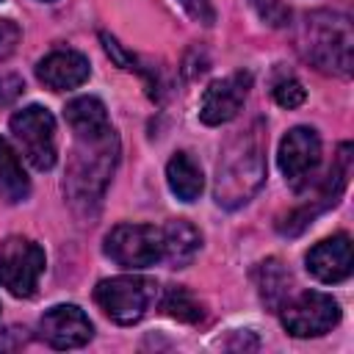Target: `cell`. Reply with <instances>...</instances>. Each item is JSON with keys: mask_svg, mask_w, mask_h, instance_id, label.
I'll return each instance as SVG.
<instances>
[{"mask_svg": "<svg viewBox=\"0 0 354 354\" xmlns=\"http://www.w3.org/2000/svg\"><path fill=\"white\" fill-rule=\"evenodd\" d=\"M75 133V147L69 155L66 166V196L75 205V210H91L100 205L116 160H119V138L111 124L97 127V130H72Z\"/></svg>", "mask_w": 354, "mask_h": 354, "instance_id": "1", "label": "cell"}, {"mask_svg": "<svg viewBox=\"0 0 354 354\" xmlns=\"http://www.w3.org/2000/svg\"><path fill=\"white\" fill-rule=\"evenodd\" d=\"M266 130L252 124L246 133L235 136L216 166V188L213 196L221 207L235 210L246 205L266 180Z\"/></svg>", "mask_w": 354, "mask_h": 354, "instance_id": "2", "label": "cell"}, {"mask_svg": "<svg viewBox=\"0 0 354 354\" xmlns=\"http://www.w3.org/2000/svg\"><path fill=\"white\" fill-rule=\"evenodd\" d=\"M299 47L304 58L321 72L346 77L351 72V50H354L351 19L337 11L307 14L299 30Z\"/></svg>", "mask_w": 354, "mask_h": 354, "instance_id": "3", "label": "cell"}, {"mask_svg": "<svg viewBox=\"0 0 354 354\" xmlns=\"http://www.w3.org/2000/svg\"><path fill=\"white\" fill-rule=\"evenodd\" d=\"M94 301L111 321L136 324L160 301V288L149 277L122 274V277L100 279L94 288Z\"/></svg>", "mask_w": 354, "mask_h": 354, "instance_id": "4", "label": "cell"}, {"mask_svg": "<svg viewBox=\"0 0 354 354\" xmlns=\"http://www.w3.org/2000/svg\"><path fill=\"white\" fill-rule=\"evenodd\" d=\"M44 274V249L22 235H11L0 243V285L17 296L30 299Z\"/></svg>", "mask_w": 354, "mask_h": 354, "instance_id": "5", "label": "cell"}, {"mask_svg": "<svg viewBox=\"0 0 354 354\" xmlns=\"http://www.w3.org/2000/svg\"><path fill=\"white\" fill-rule=\"evenodd\" d=\"M11 133L25 155V160L39 169L47 171L55 166V119L47 108L41 105H28L19 113L11 116Z\"/></svg>", "mask_w": 354, "mask_h": 354, "instance_id": "6", "label": "cell"}, {"mask_svg": "<svg viewBox=\"0 0 354 354\" xmlns=\"http://www.w3.org/2000/svg\"><path fill=\"white\" fill-rule=\"evenodd\" d=\"M105 254L122 268H147L163 260V232L152 224H116L105 235Z\"/></svg>", "mask_w": 354, "mask_h": 354, "instance_id": "7", "label": "cell"}, {"mask_svg": "<svg viewBox=\"0 0 354 354\" xmlns=\"http://www.w3.org/2000/svg\"><path fill=\"white\" fill-rule=\"evenodd\" d=\"M282 310V326L293 337H318L332 332L340 321V307L329 293L321 290H304L293 299H285Z\"/></svg>", "mask_w": 354, "mask_h": 354, "instance_id": "8", "label": "cell"}, {"mask_svg": "<svg viewBox=\"0 0 354 354\" xmlns=\"http://www.w3.org/2000/svg\"><path fill=\"white\" fill-rule=\"evenodd\" d=\"M279 169L290 188H304L321 163V138L313 127H293L279 141Z\"/></svg>", "mask_w": 354, "mask_h": 354, "instance_id": "9", "label": "cell"}, {"mask_svg": "<svg viewBox=\"0 0 354 354\" xmlns=\"http://www.w3.org/2000/svg\"><path fill=\"white\" fill-rule=\"evenodd\" d=\"M39 335L53 348H80L91 340L94 326L88 315L75 304H55L39 321Z\"/></svg>", "mask_w": 354, "mask_h": 354, "instance_id": "10", "label": "cell"}, {"mask_svg": "<svg viewBox=\"0 0 354 354\" xmlns=\"http://www.w3.org/2000/svg\"><path fill=\"white\" fill-rule=\"evenodd\" d=\"M252 86V75L249 72H235L230 77L213 80L205 94H202V105H199V119L205 124H224L230 119L238 116L246 94Z\"/></svg>", "mask_w": 354, "mask_h": 354, "instance_id": "11", "label": "cell"}, {"mask_svg": "<svg viewBox=\"0 0 354 354\" xmlns=\"http://www.w3.org/2000/svg\"><path fill=\"white\" fill-rule=\"evenodd\" d=\"M307 271L318 279V282H326V285H335V282H343L351 268H354V252H351V238L346 232L340 235H332L321 243H315L307 257Z\"/></svg>", "mask_w": 354, "mask_h": 354, "instance_id": "12", "label": "cell"}, {"mask_svg": "<svg viewBox=\"0 0 354 354\" xmlns=\"http://www.w3.org/2000/svg\"><path fill=\"white\" fill-rule=\"evenodd\" d=\"M88 58L77 50H53L36 64V77L53 91H69L88 80Z\"/></svg>", "mask_w": 354, "mask_h": 354, "instance_id": "13", "label": "cell"}, {"mask_svg": "<svg viewBox=\"0 0 354 354\" xmlns=\"http://www.w3.org/2000/svg\"><path fill=\"white\" fill-rule=\"evenodd\" d=\"M160 232H163V260L171 268H185L202 246L199 230L185 218H174Z\"/></svg>", "mask_w": 354, "mask_h": 354, "instance_id": "14", "label": "cell"}, {"mask_svg": "<svg viewBox=\"0 0 354 354\" xmlns=\"http://www.w3.org/2000/svg\"><path fill=\"white\" fill-rule=\"evenodd\" d=\"M166 180H169L171 194L177 199H183V202L199 199L202 185H205L202 169H199V163L188 152H174L171 155V160L166 163Z\"/></svg>", "mask_w": 354, "mask_h": 354, "instance_id": "15", "label": "cell"}, {"mask_svg": "<svg viewBox=\"0 0 354 354\" xmlns=\"http://www.w3.org/2000/svg\"><path fill=\"white\" fill-rule=\"evenodd\" d=\"M254 282H257L260 301L268 310H279L285 304V299L290 293V271L282 266V260H277V257L263 260L254 271Z\"/></svg>", "mask_w": 354, "mask_h": 354, "instance_id": "16", "label": "cell"}, {"mask_svg": "<svg viewBox=\"0 0 354 354\" xmlns=\"http://www.w3.org/2000/svg\"><path fill=\"white\" fill-rule=\"evenodd\" d=\"M28 194H30L28 174H25L17 152L11 149V144L6 138H0V199H6L8 205H17V202L28 199Z\"/></svg>", "mask_w": 354, "mask_h": 354, "instance_id": "17", "label": "cell"}, {"mask_svg": "<svg viewBox=\"0 0 354 354\" xmlns=\"http://www.w3.org/2000/svg\"><path fill=\"white\" fill-rule=\"evenodd\" d=\"M64 116H66V124L72 130H97V127L111 124L108 122V111L97 97H75L66 105Z\"/></svg>", "mask_w": 354, "mask_h": 354, "instance_id": "18", "label": "cell"}, {"mask_svg": "<svg viewBox=\"0 0 354 354\" xmlns=\"http://www.w3.org/2000/svg\"><path fill=\"white\" fill-rule=\"evenodd\" d=\"M160 307H163L166 315H171L177 321H185V324H196L205 315L199 299L191 290H185V288H169L163 301H160Z\"/></svg>", "mask_w": 354, "mask_h": 354, "instance_id": "19", "label": "cell"}, {"mask_svg": "<svg viewBox=\"0 0 354 354\" xmlns=\"http://www.w3.org/2000/svg\"><path fill=\"white\" fill-rule=\"evenodd\" d=\"M271 94H274V100H277V105H282V108H299L301 102H304V97H307V91H304V86L296 80V77H282V80H277L274 83V88H271Z\"/></svg>", "mask_w": 354, "mask_h": 354, "instance_id": "20", "label": "cell"}, {"mask_svg": "<svg viewBox=\"0 0 354 354\" xmlns=\"http://www.w3.org/2000/svg\"><path fill=\"white\" fill-rule=\"evenodd\" d=\"M19 39H22V30L14 19H0V61L11 58L19 47Z\"/></svg>", "mask_w": 354, "mask_h": 354, "instance_id": "21", "label": "cell"}, {"mask_svg": "<svg viewBox=\"0 0 354 354\" xmlns=\"http://www.w3.org/2000/svg\"><path fill=\"white\" fill-rule=\"evenodd\" d=\"M25 91V83L19 75H3L0 77V105H11Z\"/></svg>", "mask_w": 354, "mask_h": 354, "instance_id": "22", "label": "cell"}, {"mask_svg": "<svg viewBox=\"0 0 354 354\" xmlns=\"http://www.w3.org/2000/svg\"><path fill=\"white\" fill-rule=\"evenodd\" d=\"M196 22L202 25H210L213 22V8H210V0H177Z\"/></svg>", "mask_w": 354, "mask_h": 354, "instance_id": "23", "label": "cell"}, {"mask_svg": "<svg viewBox=\"0 0 354 354\" xmlns=\"http://www.w3.org/2000/svg\"><path fill=\"white\" fill-rule=\"evenodd\" d=\"M260 14L271 25H285L288 22V8H285L282 0H260Z\"/></svg>", "mask_w": 354, "mask_h": 354, "instance_id": "24", "label": "cell"}]
</instances>
